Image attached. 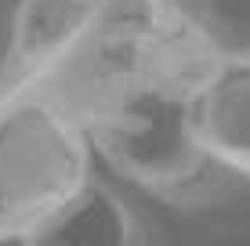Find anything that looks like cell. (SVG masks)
Returning <instances> with one entry per match:
<instances>
[{
  "label": "cell",
  "mask_w": 250,
  "mask_h": 246,
  "mask_svg": "<svg viewBox=\"0 0 250 246\" xmlns=\"http://www.w3.org/2000/svg\"><path fill=\"white\" fill-rule=\"evenodd\" d=\"M149 19L214 73L250 69V0H142Z\"/></svg>",
  "instance_id": "3957f363"
},
{
  "label": "cell",
  "mask_w": 250,
  "mask_h": 246,
  "mask_svg": "<svg viewBox=\"0 0 250 246\" xmlns=\"http://www.w3.org/2000/svg\"><path fill=\"white\" fill-rule=\"evenodd\" d=\"M94 152L62 105L33 91H0V246H22L80 196Z\"/></svg>",
  "instance_id": "6da1fadb"
},
{
  "label": "cell",
  "mask_w": 250,
  "mask_h": 246,
  "mask_svg": "<svg viewBox=\"0 0 250 246\" xmlns=\"http://www.w3.org/2000/svg\"><path fill=\"white\" fill-rule=\"evenodd\" d=\"M203 141L239 185H250V69L214 73L200 116Z\"/></svg>",
  "instance_id": "277c9868"
},
{
  "label": "cell",
  "mask_w": 250,
  "mask_h": 246,
  "mask_svg": "<svg viewBox=\"0 0 250 246\" xmlns=\"http://www.w3.org/2000/svg\"><path fill=\"white\" fill-rule=\"evenodd\" d=\"M11 19H15V0H0V62H4L7 40H11Z\"/></svg>",
  "instance_id": "5b68a950"
},
{
  "label": "cell",
  "mask_w": 250,
  "mask_h": 246,
  "mask_svg": "<svg viewBox=\"0 0 250 246\" xmlns=\"http://www.w3.org/2000/svg\"><path fill=\"white\" fill-rule=\"evenodd\" d=\"M22 246H156V232L127 185L94 170L80 196Z\"/></svg>",
  "instance_id": "7a4b0ae2"
}]
</instances>
